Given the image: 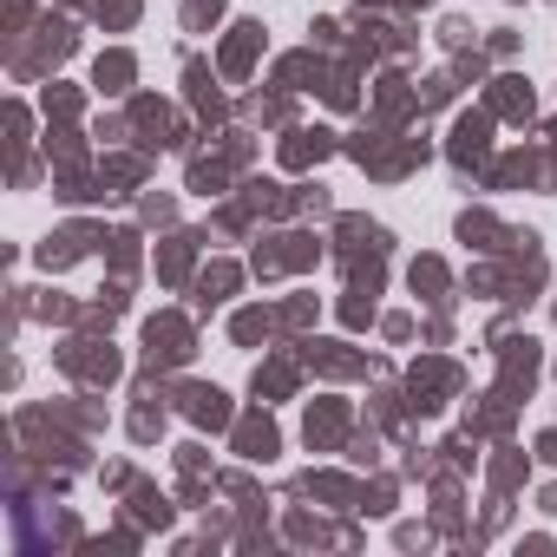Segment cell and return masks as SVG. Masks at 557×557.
<instances>
[]
</instances>
